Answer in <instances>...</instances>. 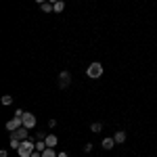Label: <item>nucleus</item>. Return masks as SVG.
<instances>
[{
	"label": "nucleus",
	"mask_w": 157,
	"mask_h": 157,
	"mask_svg": "<svg viewBox=\"0 0 157 157\" xmlns=\"http://www.w3.org/2000/svg\"><path fill=\"white\" fill-rule=\"evenodd\" d=\"M48 128H57V120H48Z\"/></svg>",
	"instance_id": "obj_19"
},
{
	"label": "nucleus",
	"mask_w": 157,
	"mask_h": 157,
	"mask_svg": "<svg viewBox=\"0 0 157 157\" xmlns=\"http://www.w3.org/2000/svg\"><path fill=\"white\" fill-rule=\"evenodd\" d=\"M90 132H94V134L103 132V124H101V121H92V124H90Z\"/></svg>",
	"instance_id": "obj_9"
},
{
	"label": "nucleus",
	"mask_w": 157,
	"mask_h": 157,
	"mask_svg": "<svg viewBox=\"0 0 157 157\" xmlns=\"http://www.w3.org/2000/svg\"><path fill=\"white\" fill-rule=\"evenodd\" d=\"M40 9H42V13H55V6H52L50 2H44V4H40Z\"/></svg>",
	"instance_id": "obj_11"
},
{
	"label": "nucleus",
	"mask_w": 157,
	"mask_h": 157,
	"mask_svg": "<svg viewBox=\"0 0 157 157\" xmlns=\"http://www.w3.org/2000/svg\"><path fill=\"white\" fill-rule=\"evenodd\" d=\"M113 138H115V143H117V145H124V143H126V138H128V134H126V130H117V132L113 134Z\"/></svg>",
	"instance_id": "obj_7"
},
{
	"label": "nucleus",
	"mask_w": 157,
	"mask_h": 157,
	"mask_svg": "<svg viewBox=\"0 0 157 157\" xmlns=\"http://www.w3.org/2000/svg\"><path fill=\"white\" fill-rule=\"evenodd\" d=\"M57 145H59V138H57V134H48V136H46V147H52V149H55Z\"/></svg>",
	"instance_id": "obj_8"
},
{
	"label": "nucleus",
	"mask_w": 157,
	"mask_h": 157,
	"mask_svg": "<svg viewBox=\"0 0 157 157\" xmlns=\"http://www.w3.org/2000/svg\"><path fill=\"white\" fill-rule=\"evenodd\" d=\"M57 157H69V153H67V151H61V153H59Z\"/></svg>",
	"instance_id": "obj_22"
},
{
	"label": "nucleus",
	"mask_w": 157,
	"mask_h": 157,
	"mask_svg": "<svg viewBox=\"0 0 157 157\" xmlns=\"http://www.w3.org/2000/svg\"><path fill=\"white\" fill-rule=\"evenodd\" d=\"M86 75H88L90 80H98V78L103 75V63H98V61L90 63L88 69H86Z\"/></svg>",
	"instance_id": "obj_1"
},
{
	"label": "nucleus",
	"mask_w": 157,
	"mask_h": 157,
	"mask_svg": "<svg viewBox=\"0 0 157 157\" xmlns=\"http://www.w3.org/2000/svg\"><path fill=\"white\" fill-rule=\"evenodd\" d=\"M32 157H42V151H34V153H32Z\"/></svg>",
	"instance_id": "obj_21"
},
{
	"label": "nucleus",
	"mask_w": 157,
	"mask_h": 157,
	"mask_svg": "<svg viewBox=\"0 0 157 157\" xmlns=\"http://www.w3.org/2000/svg\"><path fill=\"white\" fill-rule=\"evenodd\" d=\"M36 115H34V113H27V111H25L23 113V126L25 128H27V130H34V128H36Z\"/></svg>",
	"instance_id": "obj_3"
},
{
	"label": "nucleus",
	"mask_w": 157,
	"mask_h": 157,
	"mask_svg": "<svg viewBox=\"0 0 157 157\" xmlns=\"http://www.w3.org/2000/svg\"><path fill=\"white\" fill-rule=\"evenodd\" d=\"M57 155H59V153H57L52 147H46V149L42 151V157H57Z\"/></svg>",
	"instance_id": "obj_10"
},
{
	"label": "nucleus",
	"mask_w": 157,
	"mask_h": 157,
	"mask_svg": "<svg viewBox=\"0 0 157 157\" xmlns=\"http://www.w3.org/2000/svg\"><path fill=\"white\" fill-rule=\"evenodd\" d=\"M11 147H13V149H19V147H21V140L15 138V136H11Z\"/></svg>",
	"instance_id": "obj_15"
},
{
	"label": "nucleus",
	"mask_w": 157,
	"mask_h": 157,
	"mask_svg": "<svg viewBox=\"0 0 157 157\" xmlns=\"http://www.w3.org/2000/svg\"><path fill=\"white\" fill-rule=\"evenodd\" d=\"M48 2H50V4H55V2H59V0H48Z\"/></svg>",
	"instance_id": "obj_24"
},
{
	"label": "nucleus",
	"mask_w": 157,
	"mask_h": 157,
	"mask_svg": "<svg viewBox=\"0 0 157 157\" xmlns=\"http://www.w3.org/2000/svg\"><path fill=\"white\" fill-rule=\"evenodd\" d=\"M0 157H9V151H6V149H2V151H0Z\"/></svg>",
	"instance_id": "obj_20"
},
{
	"label": "nucleus",
	"mask_w": 157,
	"mask_h": 157,
	"mask_svg": "<svg viewBox=\"0 0 157 157\" xmlns=\"http://www.w3.org/2000/svg\"><path fill=\"white\" fill-rule=\"evenodd\" d=\"M23 113H25L23 109H15V117H23Z\"/></svg>",
	"instance_id": "obj_18"
},
{
	"label": "nucleus",
	"mask_w": 157,
	"mask_h": 157,
	"mask_svg": "<svg viewBox=\"0 0 157 157\" xmlns=\"http://www.w3.org/2000/svg\"><path fill=\"white\" fill-rule=\"evenodd\" d=\"M46 136H48V134H46V132H42V130L34 134V138H36V140H46Z\"/></svg>",
	"instance_id": "obj_14"
},
{
	"label": "nucleus",
	"mask_w": 157,
	"mask_h": 157,
	"mask_svg": "<svg viewBox=\"0 0 157 157\" xmlns=\"http://www.w3.org/2000/svg\"><path fill=\"white\" fill-rule=\"evenodd\" d=\"M38 4H44V2H48V0H36Z\"/></svg>",
	"instance_id": "obj_23"
},
{
	"label": "nucleus",
	"mask_w": 157,
	"mask_h": 157,
	"mask_svg": "<svg viewBox=\"0 0 157 157\" xmlns=\"http://www.w3.org/2000/svg\"><path fill=\"white\" fill-rule=\"evenodd\" d=\"M92 149H94V145H92V143H86V145H84V153H90Z\"/></svg>",
	"instance_id": "obj_17"
},
{
	"label": "nucleus",
	"mask_w": 157,
	"mask_h": 157,
	"mask_svg": "<svg viewBox=\"0 0 157 157\" xmlns=\"http://www.w3.org/2000/svg\"><path fill=\"white\" fill-rule=\"evenodd\" d=\"M52 6H55V13H63V11H65V2H63V0H59V2H55Z\"/></svg>",
	"instance_id": "obj_12"
},
{
	"label": "nucleus",
	"mask_w": 157,
	"mask_h": 157,
	"mask_svg": "<svg viewBox=\"0 0 157 157\" xmlns=\"http://www.w3.org/2000/svg\"><path fill=\"white\" fill-rule=\"evenodd\" d=\"M115 145H117V143H115V138H113V136H107V138H103V143H101V147H103L105 151H111V149H113Z\"/></svg>",
	"instance_id": "obj_6"
},
{
	"label": "nucleus",
	"mask_w": 157,
	"mask_h": 157,
	"mask_svg": "<svg viewBox=\"0 0 157 157\" xmlns=\"http://www.w3.org/2000/svg\"><path fill=\"white\" fill-rule=\"evenodd\" d=\"M46 149V140H36V151H44Z\"/></svg>",
	"instance_id": "obj_16"
},
{
	"label": "nucleus",
	"mask_w": 157,
	"mask_h": 157,
	"mask_svg": "<svg viewBox=\"0 0 157 157\" xmlns=\"http://www.w3.org/2000/svg\"><path fill=\"white\" fill-rule=\"evenodd\" d=\"M21 126H23V117H13V120L6 121V130H9L11 134L15 132V130H19Z\"/></svg>",
	"instance_id": "obj_4"
},
{
	"label": "nucleus",
	"mask_w": 157,
	"mask_h": 157,
	"mask_svg": "<svg viewBox=\"0 0 157 157\" xmlns=\"http://www.w3.org/2000/svg\"><path fill=\"white\" fill-rule=\"evenodd\" d=\"M11 136L19 138V140H27V138H29V130H27L25 126H21V128H19V130H15V132H13Z\"/></svg>",
	"instance_id": "obj_5"
},
{
	"label": "nucleus",
	"mask_w": 157,
	"mask_h": 157,
	"mask_svg": "<svg viewBox=\"0 0 157 157\" xmlns=\"http://www.w3.org/2000/svg\"><path fill=\"white\" fill-rule=\"evenodd\" d=\"M2 105H6V107L13 105V97H11V94H4V97H2Z\"/></svg>",
	"instance_id": "obj_13"
},
{
	"label": "nucleus",
	"mask_w": 157,
	"mask_h": 157,
	"mask_svg": "<svg viewBox=\"0 0 157 157\" xmlns=\"http://www.w3.org/2000/svg\"><path fill=\"white\" fill-rule=\"evenodd\" d=\"M57 84H59L61 90H63V88H67V86L71 84V73L67 71V69H63V71L59 73V82H57Z\"/></svg>",
	"instance_id": "obj_2"
}]
</instances>
